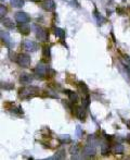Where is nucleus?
Segmentation results:
<instances>
[{"mask_svg":"<svg viewBox=\"0 0 130 160\" xmlns=\"http://www.w3.org/2000/svg\"><path fill=\"white\" fill-rule=\"evenodd\" d=\"M38 93H39V88L36 86H25V87L20 88L19 96L22 99H29V98H33L36 95H38Z\"/></svg>","mask_w":130,"mask_h":160,"instance_id":"obj_1","label":"nucleus"},{"mask_svg":"<svg viewBox=\"0 0 130 160\" xmlns=\"http://www.w3.org/2000/svg\"><path fill=\"white\" fill-rule=\"evenodd\" d=\"M34 29H35V34H36L37 39L39 40V42H43V43L48 42L49 34H48V32L46 31L43 27H41V26H38V25H35Z\"/></svg>","mask_w":130,"mask_h":160,"instance_id":"obj_2","label":"nucleus"},{"mask_svg":"<svg viewBox=\"0 0 130 160\" xmlns=\"http://www.w3.org/2000/svg\"><path fill=\"white\" fill-rule=\"evenodd\" d=\"M49 70H50V69H49V66H47L45 62H39L36 66V68H35L34 72H35V74L37 75V77L43 78V77H45L46 75L48 74Z\"/></svg>","mask_w":130,"mask_h":160,"instance_id":"obj_3","label":"nucleus"},{"mask_svg":"<svg viewBox=\"0 0 130 160\" xmlns=\"http://www.w3.org/2000/svg\"><path fill=\"white\" fill-rule=\"evenodd\" d=\"M31 57L27 54H17L16 62L19 63V66L22 68H28L31 66Z\"/></svg>","mask_w":130,"mask_h":160,"instance_id":"obj_4","label":"nucleus"},{"mask_svg":"<svg viewBox=\"0 0 130 160\" xmlns=\"http://www.w3.org/2000/svg\"><path fill=\"white\" fill-rule=\"evenodd\" d=\"M14 19L19 24H22V23H28L31 21V17H29L26 12H16L14 15Z\"/></svg>","mask_w":130,"mask_h":160,"instance_id":"obj_5","label":"nucleus"},{"mask_svg":"<svg viewBox=\"0 0 130 160\" xmlns=\"http://www.w3.org/2000/svg\"><path fill=\"white\" fill-rule=\"evenodd\" d=\"M0 36H1V40H2V43L4 44V46H7L8 48H12L13 42H12L11 36H10V34H9L8 32L0 31Z\"/></svg>","mask_w":130,"mask_h":160,"instance_id":"obj_6","label":"nucleus"},{"mask_svg":"<svg viewBox=\"0 0 130 160\" xmlns=\"http://www.w3.org/2000/svg\"><path fill=\"white\" fill-rule=\"evenodd\" d=\"M23 48L25 49L26 51L35 52V51H37V49H38V44L33 42V40H25V42L23 43Z\"/></svg>","mask_w":130,"mask_h":160,"instance_id":"obj_7","label":"nucleus"},{"mask_svg":"<svg viewBox=\"0 0 130 160\" xmlns=\"http://www.w3.org/2000/svg\"><path fill=\"white\" fill-rule=\"evenodd\" d=\"M82 152L85 156H88V157H93L94 155L96 152V146L94 144H87V145L84 147L82 149Z\"/></svg>","mask_w":130,"mask_h":160,"instance_id":"obj_8","label":"nucleus"},{"mask_svg":"<svg viewBox=\"0 0 130 160\" xmlns=\"http://www.w3.org/2000/svg\"><path fill=\"white\" fill-rule=\"evenodd\" d=\"M41 7L46 11L53 12L55 10V2H54L53 0H43V3H41Z\"/></svg>","mask_w":130,"mask_h":160,"instance_id":"obj_9","label":"nucleus"},{"mask_svg":"<svg viewBox=\"0 0 130 160\" xmlns=\"http://www.w3.org/2000/svg\"><path fill=\"white\" fill-rule=\"evenodd\" d=\"M20 82L21 84H24V85H28L33 82V76L31 74H26V73H23L20 76Z\"/></svg>","mask_w":130,"mask_h":160,"instance_id":"obj_10","label":"nucleus"},{"mask_svg":"<svg viewBox=\"0 0 130 160\" xmlns=\"http://www.w3.org/2000/svg\"><path fill=\"white\" fill-rule=\"evenodd\" d=\"M1 23H2V25L7 29H13L15 27V24L13 23V21L11 19H9V17H2L1 19Z\"/></svg>","mask_w":130,"mask_h":160,"instance_id":"obj_11","label":"nucleus"},{"mask_svg":"<svg viewBox=\"0 0 130 160\" xmlns=\"http://www.w3.org/2000/svg\"><path fill=\"white\" fill-rule=\"evenodd\" d=\"M111 152V146L108 142H103L101 145V154L102 155H108Z\"/></svg>","mask_w":130,"mask_h":160,"instance_id":"obj_12","label":"nucleus"},{"mask_svg":"<svg viewBox=\"0 0 130 160\" xmlns=\"http://www.w3.org/2000/svg\"><path fill=\"white\" fill-rule=\"evenodd\" d=\"M76 115L78 117L79 120H81V121L85 120V118H86L85 108H84V107H77L76 108Z\"/></svg>","mask_w":130,"mask_h":160,"instance_id":"obj_13","label":"nucleus"},{"mask_svg":"<svg viewBox=\"0 0 130 160\" xmlns=\"http://www.w3.org/2000/svg\"><path fill=\"white\" fill-rule=\"evenodd\" d=\"M54 34L58 38L60 39H65V31L63 29H60V27H55L54 29Z\"/></svg>","mask_w":130,"mask_h":160,"instance_id":"obj_14","label":"nucleus"},{"mask_svg":"<svg viewBox=\"0 0 130 160\" xmlns=\"http://www.w3.org/2000/svg\"><path fill=\"white\" fill-rule=\"evenodd\" d=\"M66 94L68 95V98L71 100V103H76L78 101V95L76 93H74V91H66Z\"/></svg>","mask_w":130,"mask_h":160,"instance_id":"obj_15","label":"nucleus"},{"mask_svg":"<svg viewBox=\"0 0 130 160\" xmlns=\"http://www.w3.org/2000/svg\"><path fill=\"white\" fill-rule=\"evenodd\" d=\"M19 29H20L21 33L24 35L29 34V27H28V25H27V23H22V24H20Z\"/></svg>","mask_w":130,"mask_h":160,"instance_id":"obj_16","label":"nucleus"},{"mask_svg":"<svg viewBox=\"0 0 130 160\" xmlns=\"http://www.w3.org/2000/svg\"><path fill=\"white\" fill-rule=\"evenodd\" d=\"M113 150L116 155H123L124 154V146H123L122 144L117 143V144H115V146H114Z\"/></svg>","mask_w":130,"mask_h":160,"instance_id":"obj_17","label":"nucleus"},{"mask_svg":"<svg viewBox=\"0 0 130 160\" xmlns=\"http://www.w3.org/2000/svg\"><path fill=\"white\" fill-rule=\"evenodd\" d=\"M10 2H11V6L14 8H22L25 1L24 0H10Z\"/></svg>","mask_w":130,"mask_h":160,"instance_id":"obj_18","label":"nucleus"},{"mask_svg":"<svg viewBox=\"0 0 130 160\" xmlns=\"http://www.w3.org/2000/svg\"><path fill=\"white\" fill-rule=\"evenodd\" d=\"M64 158H65V150L62 149V150H59L57 154L54 155V156H52V157H50L49 159H64Z\"/></svg>","mask_w":130,"mask_h":160,"instance_id":"obj_19","label":"nucleus"},{"mask_svg":"<svg viewBox=\"0 0 130 160\" xmlns=\"http://www.w3.org/2000/svg\"><path fill=\"white\" fill-rule=\"evenodd\" d=\"M59 140H61V143H69L71 142V136L69 135H60Z\"/></svg>","mask_w":130,"mask_h":160,"instance_id":"obj_20","label":"nucleus"},{"mask_svg":"<svg viewBox=\"0 0 130 160\" xmlns=\"http://www.w3.org/2000/svg\"><path fill=\"white\" fill-rule=\"evenodd\" d=\"M89 103H90V97H89V95H85V98L82 99V107L84 108H88Z\"/></svg>","mask_w":130,"mask_h":160,"instance_id":"obj_21","label":"nucleus"},{"mask_svg":"<svg viewBox=\"0 0 130 160\" xmlns=\"http://www.w3.org/2000/svg\"><path fill=\"white\" fill-rule=\"evenodd\" d=\"M69 152H71L72 155H77V154H79V147H78V145H73L71 147V149H69Z\"/></svg>","mask_w":130,"mask_h":160,"instance_id":"obj_22","label":"nucleus"},{"mask_svg":"<svg viewBox=\"0 0 130 160\" xmlns=\"http://www.w3.org/2000/svg\"><path fill=\"white\" fill-rule=\"evenodd\" d=\"M79 88L82 91V93L85 95H89L88 93H89V89H88V87H87V85H86L85 83H82V82H80L79 83Z\"/></svg>","mask_w":130,"mask_h":160,"instance_id":"obj_23","label":"nucleus"},{"mask_svg":"<svg viewBox=\"0 0 130 160\" xmlns=\"http://www.w3.org/2000/svg\"><path fill=\"white\" fill-rule=\"evenodd\" d=\"M43 57H46V58L50 57V47H48V46H45V47H43Z\"/></svg>","mask_w":130,"mask_h":160,"instance_id":"obj_24","label":"nucleus"},{"mask_svg":"<svg viewBox=\"0 0 130 160\" xmlns=\"http://www.w3.org/2000/svg\"><path fill=\"white\" fill-rule=\"evenodd\" d=\"M6 13H7V8L3 5H0V17H1V19L6 15Z\"/></svg>","mask_w":130,"mask_h":160,"instance_id":"obj_25","label":"nucleus"},{"mask_svg":"<svg viewBox=\"0 0 130 160\" xmlns=\"http://www.w3.org/2000/svg\"><path fill=\"white\" fill-rule=\"evenodd\" d=\"M94 17H96V20H98V22H99V24H102V22H104V19H103V17H101V15L99 14V13H98V12H96V11H94Z\"/></svg>","mask_w":130,"mask_h":160,"instance_id":"obj_26","label":"nucleus"},{"mask_svg":"<svg viewBox=\"0 0 130 160\" xmlns=\"http://www.w3.org/2000/svg\"><path fill=\"white\" fill-rule=\"evenodd\" d=\"M1 87L4 89H12L14 86H13V84H10V83H2V85H1Z\"/></svg>","mask_w":130,"mask_h":160,"instance_id":"obj_27","label":"nucleus"},{"mask_svg":"<svg viewBox=\"0 0 130 160\" xmlns=\"http://www.w3.org/2000/svg\"><path fill=\"white\" fill-rule=\"evenodd\" d=\"M76 134H77V137H81L82 135V132H81V129H80V126L78 125L76 128Z\"/></svg>","mask_w":130,"mask_h":160,"instance_id":"obj_28","label":"nucleus"},{"mask_svg":"<svg viewBox=\"0 0 130 160\" xmlns=\"http://www.w3.org/2000/svg\"><path fill=\"white\" fill-rule=\"evenodd\" d=\"M124 59L126 61V66H130V57L129 56H124Z\"/></svg>","mask_w":130,"mask_h":160,"instance_id":"obj_29","label":"nucleus"},{"mask_svg":"<svg viewBox=\"0 0 130 160\" xmlns=\"http://www.w3.org/2000/svg\"><path fill=\"white\" fill-rule=\"evenodd\" d=\"M31 1H34V2H38V1H40V0H31Z\"/></svg>","mask_w":130,"mask_h":160,"instance_id":"obj_30","label":"nucleus"},{"mask_svg":"<svg viewBox=\"0 0 130 160\" xmlns=\"http://www.w3.org/2000/svg\"><path fill=\"white\" fill-rule=\"evenodd\" d=\"M1 1H4V0H1Z\"/></svg>","mask_w":130,"mask_h":160,"instance_id":"obj_31","label":"nucleus"}]
</instances>
